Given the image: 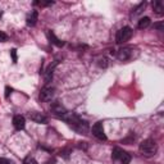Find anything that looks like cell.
Wrapping results in <instances>:
<instances>
[{"mask_svg": "<svg viewBox=\"0 0 164 164\" xmlns=\"http://www.w3.org/2000/svg\"><path fill=\"white\" fill-rule=\"evenodd\" d=\"M0 164H12V162L9 159H7V158H2V156H0Z\"/></svg>", "mask_w": 164, "mask_h": 164, "instance_id": "cell-20", "label": "cell"}, {"mask_svg": "<svg viewBox=\"0 0 164 164\" xmlns=\"http://www.w3.org/2000/svg\"><path fill=\"white\" fill-rule=\"evenodd\" d=\"M51 112L54 113V115H57L58 118L62 119L68 110H67V109L62 104H60L59 101H55V103H53V105H51Z\"/></svg>", "mask_w": 164, "mask_h": 164, "instance_id": "cell-7", "label": "cell"}, {"mask_svg": "<svg viewBox=\"0 0 164 164\" xmlns=\"http://www.w3.org/2000/svg\"><path fill=\"white\" fill-rule=\"evenodd\" d=\"M54 96V89L46 86L40 91V100L41 101H50Z\"/></svg>", "mask_w": 164, "mask_h": 164, "instance_id": "cell-9", "label": "cell"}, {"mask_svg": "<svg viewBox=\"0 0 164 164\" xmlns=\"http://www.w3.org/2000/svg\"><path fill=\"white\" fill-rule=\"evenodd\" d=\"M10 55H12V59H13V63H17V50L16 49L10 50Z\"/></svg>", "mask_w": 164, "mask_h": 164, "instance_id": "cell-19", "label": "cell"}, {"mask_svg": "<svg viewBox=\"0 0 164 164\" xmlns=\"http://www.w3.org/2000/svg\"><path fill=\"white\" fill-rule=\"evenodd\" d=\"M133 57V47L131 46H124V47H120L117 53V58L122 62H126V60H130Z\"/></svg>", "mask_w": 164, "mask_h": 164, "instance_id": "cell-6", "label": "cell"}, {"mask_svg": "<svg viewBox=\"0 0 164 164\" xmlns=\"http://www.w3.org/2000/svg\"><path fill=\"white\" fill-rule=\"evenodd\" d=\"M145 7H146V3L144 2V3H141V4H140L138 7H136L135 9H133V10H135V12H132V14H131V16H133V17H135V16H138V14L141 13V12H142V10L145 9Z\"/></svg>", "mask_w": 164, "mask_h": 164, "instance_id": "cell-15", "label": "cell"}, {"mask_svg": "<svg viewBox=\"0 0 164 164\" xmlns=\"http://www.w3.org/2000/svg\"><path fill=\"white\" fill-rule=\"evenodd\" d=\"M13 126H14V128L18 130V131H21L25 128V126H26V119L23 115H14L13 117Z\"/></svg>", "mask_w": 164, "mask_h": 164, "instance_id": "cell-10", "label": "cell"}, {"mask_svg": "<svg viewBox=\"0 0 164 164\" xmlns=\"http://www.w3.org/2000/svg\"><path fill=\"white\" fill-rule=\"evenodd\" d=\"M150 23H151L150 18H149V17H144V18H141V19L138 21L137 27H138L140 30H145V28H148V27L150 26Z\"/></svg>", "mask_w": 164, "mask_h": 164, "instance_id": "cell-13", "label": "cell"}, {"mask_svg": "<svg viewBox=\"0 0 164 164\" xmlns=\"http://www.w3.org/2000/svg\"><path fill=\"white\" fill-rule=\"evenodd\" d=\"M10 91H12V89H9V86H7V89H5V98H8V96H9Z\"/></svg>", "mask_w": 164, "mask_h": 164, "instance_id": "cell-21", "label": "cell"}, {"mask_svg": "<svg viewBox=\"0 0 164 164\" xmlns=\"http://www.w3.org/2000/svg\"><path fill=\"white\" fill-rule=\"evenodd\" d=\"M91 132H92V135L96 138H99L100 141H106V135L104 132V127H103L101 122H96L92 126V128H91Z\"/></svg>", "mask_w": 164, "mask_h": 164, "instance_id": "cell-5", "label": "cell"}, {"mask_svg": "<svg viewBox=\"0 0 164 164\" xmlns=\"http://www.w3.org/2000/svg\"><path fill=\"white\" fill-rule=\"evenodd\" d=\"M47 36H49V39L51 40V42H53L54 45H57V46H63V45H64V42L60 41L59 39H57L55 35H54L53 32H47Z\"/></svg>", "mask_w": 164, "mask_h": 164, "instance_id": "cell-14", "label": "cell"}, {"mask_svg": "<svg viewBox=\"0 0 164 164\" xmlns=\"http://www.w3.org/2000/svg\"><path fill=\"white\" fill-rule=\"evenodd\" d=\"M37 18H39L37 10H32L31 14L27 17V25H28V26H35L36 22H37Z\"/></svg>", "mask_w": 164, "mask_h": 164, "instance_id": "cell-11", "label": "cell"}, {"mask_svg": "<svg viewBox=\"0 0 164 164\" xmlns=\"http://www.w3.org/2000/svg\"><path fill=\"white\" fill-rule=\"evenodd\" d=\"M62 119L65 120V122L72 127V128H73L75 131H77V132H80V133H83V135H85V133L89 131V124H87V122L82 120V119L78 117L77 114H75V113L67 112V114L64 115Z\"/></svg>", "mask_w": 164, "mask_h": 164, "instance_id": "cell-1", "label": "cell"}, {"mask_svg": "<svg viewBox=\"0 0 164 164\" xmlns=\"http://www.w3.org/2000/svg\"><path fill=\"white\" fill-rule=\"evenodd\" d=\"M112 158H113L114 162H118L119 164H130V162H131V155L120 148H114L113 149Z\"/></svg>", "mask_w": 164, "mask_h": 164, "instance_id": "cell-3", "label": "cell"}, {"mask_svg": "<svg viewBox=\"0 0 164 164\" xmlns=\"http://www.w3.org/2000/svg\"><path fill=\"white\" fill-rule=\"evenodd\" d=\"M28 118L33 120L35 123H39V124H46L47 123V117L44 115L42 113H39V112H31L28 114Z\"/></svg>", "mask_w": 164, "mask_h": 164, "instance_id": "cell-8", "label": "cell"}, {"mask_svg": "<svg viewBox=\"0 0 164 164\" xmlns=\"http://www.w3.org/2000/svg\"><path fill=\"white\" fill-rule=\"evenodd\" d=\"M98 64H99V67H103V68H105V67L108 65V60H106V58H100L99 59V62H98Z\"/></svg>", "mask_w": 164, "mask_h": 164, "instance_id": "cell-17", "label": "cell"}, {"mask_svg": "<svg viewBox=\"0 0 164 164\" xmlns=\"http://www.w3.org/2000/svg\"><path fill=\"white\" fill-rule=\"evenodd\" d=\"M23 164H39V163L36 162V159L33 156L28 155V156H26V159H25V162H23Z\"/></svg>", "mask_w": 164, "mask_h": 164, "instance_id": "cell-16", "label": "cell"}, {"mask_svg": "<svg viewBox=\"0 0 164 164\" xmlns=\"http://www.w3.org/2000/svg\"><path fill=\"white\" fill-rule=\"evenodd\" d=\"M153 9L156 14H163V10H164V7H163V2H160V0H155V2H153Z\"/></svg>", "mask_w": 164, "mask_h": 164, "instance_id": "cell-12", "label": "cell"}, {"mask_svg": "<svg viewBox=\"0 0 164 164\" xmlns=\"http://www.w3.org/2000/svg\"><path fill=\"white\" fill-rule=\"evenodd\" d=\"M132 28L126 26L123 28H120L117 32V36H115V40H117V44H123V42H127L131 37H132Z\"/></svg>", "mask_w": 164, "mask_h": 164, "instance_id": "cell-4", "label": "cell"}, {"mask_svg": "<svg viewBox=\"0 0 164 164\" xmlns=\"http://www.w3.org/2000/svg\"><path fill=\"white\" fill-rule=\"evenodd\" d=\"M54 163H55V159H50V160H47L45 164H54Z\"/></svg>", "mask_w": 164, "mask_h": 164, "instance_id": "cell-22", "label": "cell"}, {"mask_svg": "<svg viewBox=\"0 0 164 164\" xmlns=\"http://www.w3.org/2000/svg\"><path fill=\"white\" fill-rule=\"evenodd\" d=\"M156 151H158V146L154 140L148 138L140 144V153L145 156H153L156 154Z\"/></svg>", "mask_w": 164, "mask_h": 164, "instance_id": "cell-2", "label": "cell"}, {"mask_svg": "<svg viewBox=\"0 0 164 164\" xmlns=\"http://www.w3.org/2000/svg\"><path fill=\"white\" fill-rule=\"evenodd\" d=\"M5 41H8V35L3 31H0V42H5Z\"/></svg>", "mask_w": 164, "mask_h": 164, "instance_id": "cell-18", "label": "cell"}]
</instances>
